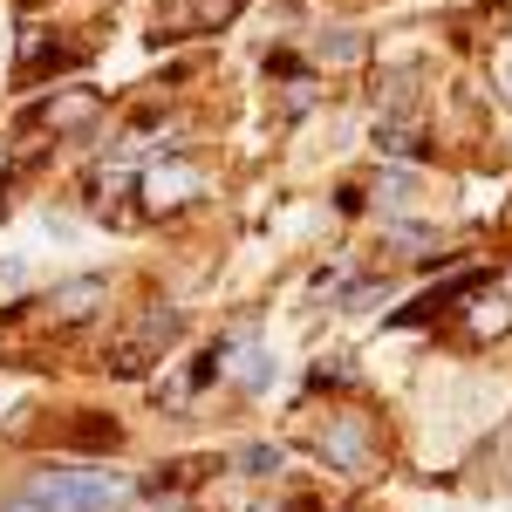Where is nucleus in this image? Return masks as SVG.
<instances>
[{"instance_id": "1", "label": "nucleus", "mask_w": 512, "mask_h": 512, "mask_svg": "<svg viewBox=\"0 0 512 512\" xmlns=\"http://www.w3.org/2000/svg\"><path fill=\"white\" fill-rule=\"evenodd\" d=\"M185 342H192V308L171 294H144V301L117 308V321H103V342L89 355V369L103 383H151Z\"/></svg>"}, {"instance_id": "2", "label": "nucleus", "mask_w": 512, "mask_h": 512, "mask_svg": "<svg viewBox=\"0 0 512 512\" xmlns=\"http://www.w3.org/2000/svg\"><path fill=\"white\" fill-rule=\"evenodd\" d=\"M308 458L342 485H376L390 478V417L362 396H328V410H315L308 424Z\"/></svg>"}, {"instance_id": "3", "label": "nucleus", "mask_w": 512, "mask_h": 512, "mask_svg": "<svg viewBox=\"0 0 512 512\" xmlns=\"http://www.w3.org/2000/svg\"><path fill=\"white\" fill-rule=\"evenodd\" d=\"M110 123V89H96L89 76H69V82H48L35 89L21 110H14V144H21V171H35L55 144H96Z\"/></svg>"}, {"instance_id": "4", "label": "nucleus", "mask_w": 512, "mask_h": 512, "mask_svg": "<svg viewBox=\"0 0 512 512\" xmlns=\"http://www.w3.org/2000/svg\"><path fill=\"white\" fill-rule=\"evenodd\" d=\"M21 485L48 512H130L137 506V472H123L117 458H35Z\"/></svg>"}, {"instance_id": "5", "label": "nucleus", "mask_w": 512, "mask_h": 512, "mask_svg": "<svg viewBox=\"0 0 512 512\" xmlns=\"http://www.w3.org/2000/svg\"><path fill=\"white\" fill-rule=\"evenodd\" d=\"M89 62H96V41H82V28H28L21 35V55L7 62V89L35 96L48 82L89 76Z\"/></svg>"}, {"instance_id": "6", "label": "nucleus", "mask_w": 512, "mask_h": 512, "mask_svg": "<svg viewBox=\"0 0 512 512\" xmlns=\"http://www.w3.org/2000/svg\"><path fill=\"white\" fill-rule=\"evenodd\" d=\"M485 280H499V267H492V260H458V267H444V280L417 287V294H410L403 308H383V328H390V335L444 328V321L458 315V301H465V294H478Z\"/></svg>"}, {"instance_id": "7", "label": "nucleus", "mask_w": 512, "mask_h": 512, "mask_svg": "<svg viewBox=\"0 0 512 512\" xmlns=\"http://www.w3.org/2000/svg\"><path fill=\"white\" fill-rule=\"evenodd\" d=\"M212 198V171L192 158V151H178V158H144L137 171V212L144 219H185Z\"/></svg>"}, {"instance_id": "8", "label": "nucleus", "mask_w": 512, "mask_h": 512, "mask_svg": "<svg viewBox=\"0 0 512 512\" xmlns=\"http://www.w3.org/2000/svg\"><path fill=\"white\" fill-rule=\"evenodd\" d=\"M437 335H444V349H451V355H485V349H499V342H512V294H506V280H485L478 294H465L458 315L444 321Z\"/></svg>"}, {"instance_id": "9", "label": "nucleus", "mask_w": 512, "mask_h": 512, "mask_svg": "<svg viewBox=\"0 0 512 512\" xmlns=\"http://www.w3.org/2000/svg\"><path fill=\"white\" fill-rule=\"evenodd\" d=\"M376 253H390V267H424V274H444L458 267L451 253V233L437 219H417V212H376Z\"/></svg>"}, {"instance_id": "10", "label": "nucleus", "mask_w": 512, "mask_h": 512, "mask_svg": "<svg viewBox=\"0 0 512 512\" xmlns=\"http://www.w3.org/2000/svg\"><path fill=\"white\" fill-rule=\"evenodd\" d=\"M253 0H151V48H185V41L226 35Z\"/></svg>"}, {"instance_id": "11", "label": "nucleus", "mask_w": 512, "mask_h": 512, "mask_svg": "<svg viewBox=\"0 0 512 512\" xmlns=\"http://www.w3.org/2000/svg\"><path fill=\"white\" fill-rule=\"evenodd\" d=\"M123 444H130V424H123L117 410H96V403L62 410L41 431V451H55V458H117Z\"/></svg>"}, {"instance_id": "12", "label": "nucleus", "mask_w": 512, "mask_h": 512, "mask_svg": "<svg viewBox=\"0 0 512 512\" xmlns=\"http://www.w3.org/2000/svg\"><path fill=\"white\" fill-rule=\"evenodd\" d=\"M369 110L376 117L431 110V62L424 55H383V62H369Z\"/></svg>"}, {"instance_id": "13", "label": "nucleus", "mask_w": 512, "mask_h": 512, "mask_svg": "<svg viewBox=\"0 0 512 512\" xmlns=\"http://www.w3.org/2000/svg\"><path fill=\"white\" fill-rule=\"evenodd\" d=\"M301 48H308L315 76H369V62H376V35L355 21H321L301 35Z\"/></svg>"}, {"instance_id": "14", "label": "nucleus", "mask_w": 512, "mask_h": 512, "mask_svg": "<svg viewBox=\"0 0 512 512\" xmlns=\"http://www.w3.org/2000/svg\"><path fill=\"white\" fill-rule=\"evenodd\" d=\"M226 472V451H171L151 472H137V499H198Z\"/></svg>"}, {"instance_id": "15", "label": "nucleus", "mask_w": 512, "mask_h": 512, "mask_svg": "<svg viewBox=\"0 0 512 512\" xmlns=\"http://www.w3.org/2000/svg\"><path fill=\"white\" fill-rule=\"evenodd\" d=\"M274 383H280V362H274V349H267V335H260V321H239L233 355H226V390H233L239 403H260Z\"/></svg>"}, {"instance_id": "16", "label": "nucleus", "mask_w": 512, "mask_h": 512, "mask_svg": "<svg viewBox=\"0 0 512 512\" xmlns=\"http://www.w3.org/2000/svg\"><path fill=\"white\" fill-rule=\"evenodd\" d=\"M369 151L390 164H437V137H431V117L424 110H396V117H376L369 123Z\"/></svg>"}, {"instance_id": "17", "label": "nucleus", "mask_w": 512, "mask_h": 512, "mask_svg": "<svg viewBox=\"0 0 512 512\" xmlns=\"http://www.w3.org/2000/svg\"><path fill=\"white\" fill-rule=\"evenodd\" d=\"M424 171H431V164L376 158V171L362 178V185H369V212H417V205H424Z\"/></svg>"}, {"instance_id": "18", "label": "nucleus", "mask_w": 512, "mask_h": 512, "mask_svg": "<svg viewBox=\"0 0 512 512\" xmlns=\"http://www.w3.org/2000/svg\"><path fill=\"white\" fill-rule=\"evenodd\" d=\"M287 458H294V451H287L280 437H246V444L226 451V472L246 478V485H280V478H287Z\"/></svg>"}, {"instance_id": "19", "label": "nucleus", "mask_w": 512, "mask_h": 512, "mask_svg": "<svg viewBox=\"0 0 512 512\" xmlns=\"http://www.w3.org/2000/svg\"><path fill=\"white\" fill-rule=\"evenodd\" d=\"M362 369H349V355H321L308 369V396H362Z\"/></svg>"}, {"instance_id": "20", "label": "nucleus", "mask_w": 512, "mask_h": 512, "mask_svg": "<svg viewBox=\"0 0 512 512\" xmlns=\"http://www.w3.org/2000/svg\"><path fill=\"white\" fill-rule=\"evenodd\" d=\"M260 76H267V82L280 89V82H301V76H315V62H308V48H301L294 35H280L274 48L260 55Z\"/></svg>"}, {"instance_id": "21", "label": "nucleus", "mask_w": 512, "mask_h": 512, "mask_svg": "<svg viewBox=\"0 0 512 512\" xmlns=\"http://www.w3.org/2000/svg\"><path fill=\"white\" fill-rule=\"evenodd\" d=\"M328 205H335V219H369V185L362 178H335Z\"/></svg>"}, {"instance_id": "22", "label": "nucleus", "mask_w": 512, "mask_h": 512, "mask_svg": "<svg viewBox=\"0 0 512 512\" xmlns=\"http://www.w3.org/2000/svg\"><path fill=\"white\" fill-rule=\"evenodd\" d=\"M28 171H21V144H14V130H0V192H14Z\"/></svg>"}, {"instance_id": "23", "label": "nucleus", "mask_w": 512, "mask_h": 512, "mask_svg": "<svg viewBox=\"0 0 512 512\" xmlns=\"http://www.w3.org/2000/svg\"><path fill=\"white\" fill-rule=\"evenodd\" d=\"M267 512H328V506H321L315 492H280V499H274Z\"/></svg>"}, {"instance_id": "24", "label": "nucleus", "mask_w": 512, "mask_h": 512, "mask_svg": "<svg viewBox=\"0 0 512 512\" xmlns=\"http://www.w3.org/2000/svg\"><path fill=\"white\" fill-rule=\"evenodd\" d=\"M0 512H48V506H41L28 485H14V492H0Z\"/></svg>"}, {"instance_id": "25", "label": "nucleus", "mask_w": 512, "mask_h": 512, "mask_svg": "<svg viewBox=\"0 0 512 512\" xmlns=\"http://www.w3.org/2000/svg\"><path fill=\"white\" fill-rule=\"evenodd\" d=\"M14 7H7V0H0V82H7V48H14Z\"/></svg>"}, {"instance_id": "26", "label": "nucleus", "mask_w": 512, "mask_h": 512, "mask_svg": "<svg viewBox=\"0 0 512 512\" xmlns=\"http://www.w3.org/2000/svg\"><path fill=\"white\" fill-rule=\"evenodd\" d=\"M499 103L512 110V48H506V62H499Z\"/></svg>"}, {"instance_id": "27", "label": "nucleus", "mask_w": 512, "mask_h": 512, "mask_svg": "<svg viewBox=\"0 0 512 512\" xmlns=\"http://www.w3.org/2000/svg\"><path fill=\"white\" fill-rule=\"evenodd\" d=\"M151 512H198V499H151Z\"/></svg>"}, {"instance_id": "28", "label": "nucleus", "mask_w": 512, "mask_h": 512, "mask_svg": "<svg viewBox=\"0 0 512 512\" xmlns=\"http://www.w3.org/2000/svg\"><path fill=\"white\" fill-rule=\"evenodd\" d=\"M499 280H506V294H512V260H506V274H499Z\"/></svg>"}, {"instance_id": "29", "label": "nucleus", "mask_w": 512, "mask_h": 512, "mask_svg": "<svg viewBox=\"0 0 512 512\" xmlns=\"http://www.w3.org/2000/svg\"><path fill=\"white\" fill-rule=\"evenodd\" d=\"M328 512H362V506H328Z\"/></svg>"}, {"instance_id": "30", "label": "nucleus", "mask_w": 512, "mask_h": 512, "mask_svg": "<svg viewBox=\"0 0 512 512\" xmlns=\"http://www.w3.org/2000/svg\"><path fill=\"white\" fill-rule=\"evenodd\" d=\"M506 424H512V410H506Z\"/></svg>"}]
</instances>
